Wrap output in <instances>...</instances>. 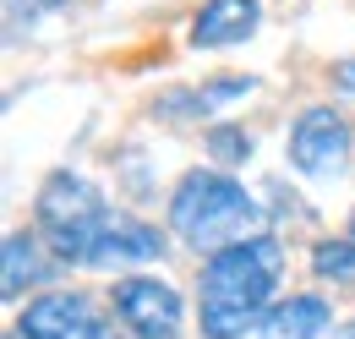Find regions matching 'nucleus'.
<instances>
[{
    "label": "nucleus",
    "instance_id": "nucleus-1",
    "mask_svg": "<svg viewBox=\"0 0 355 339\" xmlns=\"http://www.w3.org/2000/svg\"><path fill=\"white\" fill-rule=\"evenodd\" d=\"M279 274H284V241L279 235H252L241 247L214 252L202 263V285H197L202 339H246V329H263Z\"/></svg>",
    "mask_w": 355,
    "mask_h": 339
},
{
    "label": "nucleus",
    "instance_id": "nucleus-2",
    "mask_svg": "<svg viewBox=\"0 0 355 339\" xmlns=\"http://www.w3.org/2000/svg\"><path fill=\"white\" fill-rule=\"evenodd\" d=\"M257 224H263V203L224 170H191L170 192V230L208 257L263 235Z\"/></svg>",
    "mask_w": 355,
    "mask_h": 339
},
{
    "label": "nucleus",
    "instance_id": "nucleus-3",
    "mask_svg": "<svg viewBox=\"0 0 355 339\" xmlns=\"http://www.w3.org/2000/svg\"><path fill=\"white\" fill-rule=\"evenodd\" d=\"M33 230L44 235V247L60 263H93V247H98V230L110 219V203L104 192L93 186L88 175H71V170H55L39 197H33Z\"/></svg>",
    "mask_w": 355,
    "mask_h": 339
},
{
    "label": "nucleus",
    "instance_id": "nucleus-4",
    "mask_svg": "<svg viewBox=\"0 0 355 339\" xmlns=\"http://www.w3.org/2000/svg\"><path fill=\"white\" fill-rule=\"evenodd\" d=\"M350 121L334 110V104H311L295 115V126H290V165L311 175V181H328V175H339V170L350 165Z\"/></svg>",
    "mask_w": 355,
    "mask_h": 339
},
{
    "label": "nucleus",
    "instance_id": "nucleus-5",
    "mask_svg": "<svg viewBox=\"0 0 355 339\" xmlns=\"http://www.w3.org/2000/svg\"><path fill=\"white\" fill-rule=\"evenodd\" d=\"M17 334L22 339H121L115 323H104V312L83 290H44L17 312Z\"/></svg>",
    "mask_w": 355,
    "mask_h": 339
},
{
    "label": "nucleus",
    "instance_id": "nucleus-6",
    "mask_svg": "<svg viewBox=\"0 0 355 339\" xmlns=\"http://www.w3.org/2000/svg\"><path fill=\"white\" fill-rule=\"evenodd\" d=\"M115 312L121 323L132 329L137 339H175L180 323H186V306H180V290L159 274H132L115 285Z\"/></svg>",
    "mask_w": 355,
    "mask_h": 339
},
{
    "label": "nucleus",
    "instance_id": "nucleus-7",
    "mask_svg": "<svg viewBox=\"0 0 355 339\" xmlns=\"http://www.w3.org/2000/svg\"><path fill=\"white\" fill-rule=\"evenodd\" d=\"M263 28V0H202V11L191 17V49H230L246 44Z\"/></svg>",
    "mask_w": 355,
    "mask_h": 339
},
{
    "label": "nucleus",
    "instance_id": "nucleus-8",
    "mask_svg": "<svg viewBox=\"0 0 355 339\" xmlns=\"http://www.w3.org/2000/svg\"><path fill=\"white\" fill-rule=\"evenodd\" d=\"M153 257H164V235L153 224H142L137 213L110 208L104 230H98V247H93V263L115 268V263H153Z\"/></svg>",
    "mask_w": 355,
    "mask_h": 339
},
{
    "label": "nucleus",
    "instance_id": "nucleus-9",
    "mask_svg": "<svg viewBox=\"0 0 355 339\" xmlns=\"http://www.w3.org/2000/svg\"><path fill=\"white\" fill-rule=\"evenodd\" d=\"M49 247L39 230H11L6 235V247H0V263H6V279H0V290H6V301H17L22 290H33V285H44L49 279Z\"/></svg>",
    "mask_w": 355,
    "mask_h": 339
},
{
    "label": "nucleus",
    "instance_id": "nucleus-10",
    "mask_svg": "<svg viewBox=\"0 0 355 339\" xmlns=\"http://www.w3.org/2000/svg\"><path fill=\"white\" fill-rule=\"evenodd\" d=\"M252 88H257V77H208L202 88H186V93H170V99H159L153 110H159L164 121H202V115L224 110L230 99H246Z\"/></svg>",
    "mask_w": 355,
    "mask_h": 339
},
{
    "label": "nucleus",
    "instance_id": "nucleus-11",
    "mask_svg": "<svg viewBox=\"0 0 355 339\" xmlns=\"http://www.w3.org/2000/svg\"><path fill=\"white\" fill-rule=\"evenodd\" d=\"M328 323H334V306L322 296H290V301H273L263 317V339H317L328 334Z\"/></svg>",
    "mask_w": 355,
    "mask_h": 339
},
{
    "label": "nucleus",
    "instance_id": "nucleus-12",
    "mask_svg": "<svg viewBox=\"0 0 355 339\" xmlns=\"http://www.w3.org/2000/svg\"><path fill=\"white\" fill-rule=\"evenodd\" d=\"M311 274L334 279V285H355V241L350 235H322L311 247Z\"/></svg>",
    "mask_w": 355,
    "mask_h": 339
},
{
    "label": "nucleus",
    "instance_id": "nucleus-13",
    "mask_svg": "<svg viewBox=\"0 0 355 339\" xmlns=\"http://www.w3.org/2000/svg\"><path fill=\"white\" fill-rule=\"evenodd\" d=\"M202 148L214 154V165H246L257 142H252V131H246V126H230V121H219V126L202 131Z\"/></svg>",
    "mask_w": 355,
    "mask_h": 339
},
{
    "label": "nucleus",
    "instance_id": "nucleus-14",
    "mask_svg": "<svg viewBox=\"0 0 355 339\" xmlns=\"http://www.w3.org/2000/svg\"><path fill=\"white\" fill-rule=\"evenodd\" d=\"M334 88H339V93H355V60L334 66Z\"/></svg>",
    "mask_w": 355,
    "mask_h": 339
},
{
    "label": "nucleus",
    "instance_id": "nucleus-15",
    "mask_svg": "<svg viewBox=\"0 0 355 339\" xmlns=\"http://www.w3.org/2000/svg\"><path fill=\"white\" fill-rule=\"evenodd\" d=\"M33 6H44V11H55V6H71V0H33Z\"/></svg>",
    "mask_w": 355,
    "mask_h": 339
},
{
    "label": "nucleus",
    "instance_id": "nucleus-16",
    "mask_svg": "<svg viewBox=\"0 0 355 339\" xmlns=\"http://www.w3.org/2000/svg\"><path fill=\"white\" fill-rule=\"evenodd\" d=\"M345 339H355V323H345Z\"/></svg>",
    "mask_w": 355,
    "mask_h": 339
},
{
    "label": "nucleus",
    "instance_id": "nucleus-17",
    "mask_svg": "<svg viewBox=\"0 0 355 339\" xmlns=\"http://www.w3.org/2000/svg\"><path fill=\"white\" fill-rule=\"evenodd\" d=\"M350 241H355V208H350Z\"/></svg>",
    "mask_w": 355,
    "mask_h": 339
}]
</instances>
